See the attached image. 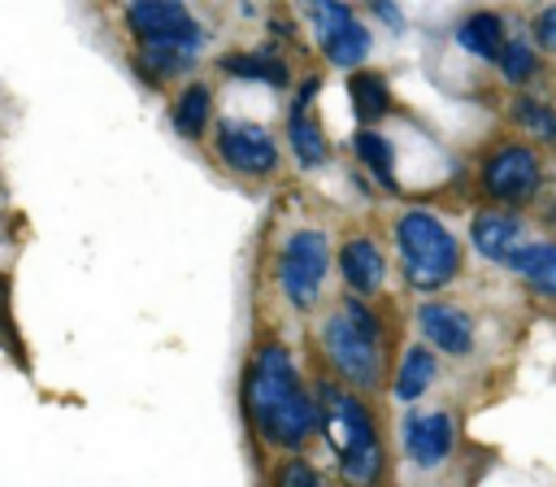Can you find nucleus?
I'll return each instance as SVG.
<instances>
[{"instance_id": "b1692460", "label": "nucleus", "mask_w": 556, "mask_h": 487, "mask_svg": "<svg viewBox=\"0 0 556 487\" xmlns=\"http://www.w3.org/2000/svg\"><path fill=\"white\" fill-rule=\"evenodd\" d=\"M495 70L504 74V83H526V78H534V70H539V57H534V48H530V43H521V39H508V48L500 52Z\"/></svg>"}, {"instance_id": "4be33fe9", "label": "nucleus", "mask_w": 556, "mask_h": 487, "mask_svg": "<svg viewBox=\"0 0 556 487\" xmlns=\"http://www.w3.org/2000/svg\"><path fill=\"white\" fill-rule=\"evenodd\" d=\"M135 65H139V70H143L152 83H165V78H174V74H187V70L195 65V57L174 52V48H139Z\"/></svg>"}, {"instance_id": "f03ea898", "label": "nucleus", "mask_w": 556, "mask_h": 487, "mask_svg": "<svg viewBox=\"0 0 556 487\" xmlns=\"http://www.w3.org/2000/svg\"><path fill=\"white\" fill-rule=\"evenodd\" d=\"M317 417H321L326 444L334 448L343 483L348 487H378L382 470H387V457H382V439H378V426H374L369 409L352 391H343L334 383H321L317 387Z\"/></svg>"}, {"instance_id": "412c9836", "label": "nucleus", "mask_w": 556, "mask_h": 487, "mask_svg": "<svg viewBox=\"0 0 556 487\" xmlns=\"http://www.w3.org/2000/svg\"><path fill=\"white\" fill-rule=\"evenodd\" d=\"M352 148H356V157L365 161V170L387 187V191H395V152H391V143H387V135H378V130H369V126H361L356 130V139H352Z\"/></svg>"}, {"instance_id": "20e7f679", "label": "nucleus", "mask_w": 556, "mask_h": 487, "mask_svg": "<svg viewBox=\"0 0 556 487\" xmlns=\"http://www.w3.org/2000/svg\"><path fill=\"white\" fill-rule=\"evenodd\" d=\"M395 248H400V274L417 291H439L460 270L456 235L426 209H408L395 217Z\"/></svg>"}, {"instance_id": "9b49d317", "label": "nucleus", "mask_w": 556, "mask_h": 487, "mask_svg": "<svg viewBox=\"0 0 556 487\" xmlns=\"http://www.w3.org/2000/svg\"><path fill=\"white\" fill-rule=\"evenodd\" d=\"M417 326L426 335V344H434L439 352L447 357H465L473 348V317L460 309V304H447V300H426L417 309Z\"/></svg>"}, {"instance_id": "7ed1b4c3", "label": "nucleus", "mask_w": 556, "mask_h": 487, "mask_svg": "<svg viewBox=\"0 0 556 487\" xmlns=\"http://www.w3.org/2000/svg\"><path fill=\"white\" fill-rule=\"evenodd\" d=\"M321 348H326L330 365L339 370V378L352 387L374 391L387 374V335H382L374 309H365V300H343L321 322Z\"/></svg>"}, {"instance_id": "a211bd4d", "label": "nucleus", "mask_w": 556, "mask_h": 487, "mask_svg": "<svg viewBox=\"0 0 556 487\" xmlns=\"http://www.w3.org/2000/svg\"><path fill=\"white\" fill-rule=\"evenodd\" d=\"M369 30L352 17V22H343L339 30H330V35H321V52H326V61L330 65H343V70H352V65H361L365 57H369Z\"/></svg>"}, {"instance_id": "1a4fd4ad", "label": "nucleus", "mask_w": 556, "mask_h": 487, "mask_svg": "<svg viewBox=\"0 0 556 487\" xmlns=\"http://www.w3.org/2000/svg\"><path fill=\"white\" fill-rule=\"evenodd\" d=\"M400 439H404V457H408L417 470L443 465V461L452 457V448H456L452 417L439 413V409H417V413H408Z\"/></svg>"}, {"instance_id": "f8f14e48", "label": "nucleus", "mask_w": 556, "mask_h": 487, "mask_svg": "<svg viewBox=\"0 0 556 487\" xmlns=\"http://www.w3.org/2000/svg\"><path fill=\"white\" fill-rule=\"evenodd\" d=\"M313 91H317V78H304V87H300V96H295V104H291V113H287V139H291V152H295V161L308 165V170L326 165V157H330L326 135H321L317 117L308 113Z\"/></svg>"}, {"instance_id": "5701e85b", "label": "nucleus", "mask_w": 556, "mask_h": 487, "mask_svg": "<svg viewBox=\"0 0 556 487\" xmlns=\"http://www.w3.org/2000/svg\"><path fill=\"white\" fill-rule=\"evenodd\" d=\"M513 117H517L521 130L539 135L543 143H556V109H552V104H543V100H534V96H517Z\"/></svg>"}, {"instance_id": "9d476101", "label": "nucleus", "mask_w": 556, "mask_h": 487, "mask_svg": "<svg viewBox=\"0 0 556 487\" xmlns=\"http://www.w3.org/2000/svg\"><path fill=\"white\" fill-rule=\"evenodd\" d=\"M469 244H473L478 257H486V261H495V265L508 270V261L521 248H530L534 239L526 235V222L513 209H482L473 217V226H469Z\"/></svg>"}, {"instance_id": "f3484780", "label": "nucleus", "mask_w": 556, "mask_h": 487, "mask_svg": "<svg viewBox=\"0 0 556 487\" xmlns=\"http://www.w3.org/2000/svg\"><path fill=\"white\" fill-rule=\"evenodd\" d=\"M348 96H352V109H356V117L374 130V122L378 117H387L391 113V87H387V78L382 74H374V70H356L352 78H348Z\"/></svg>"}, {"instance_id": "bb28decb", "label": "nucleus", "mask_w": 556, "mask_h": 487, "mask_svg": "<svg viewBox=\"0 0 556 487\" xmlns=\"http://www.w3.org/2000/svg\"><path fill=\"white\" fill-rule=\"evenodd\" d=\"M534 39H539V48H547V52H556V4H547V9H539L534 13Z\"/></svg>"}, {"instance_id": "6e6552de", "label": "nucleus", "mask_w": 556, "mask_h": 487, "mask_svg": "<svg viewBox=\"0 0 556 487\" xmlns=\"http://www.w3.org/2000/svg\"><path fill=\"white\" fill-rule=\"evenodd\" d=\"M217 157H222L230 170L252 174V178L278 170V143H274V135H269L265 126H256V122H235V117L217 122Z\"/></svg>"}, {"instance_id": "2eb2a0df", "label": "nucleus", "mask_w": 556, "mask_h": 487, "mask_svg": "<svg viewBox=\"0 0 556 487\" xmlns=\"http://www.w3.org/2000/svg\"><path fill=\"white\" fill-rule=\"evenodd\" d=\"M434 378H439L434 352H430L426 344H413V348L400 357V370H395V378H391V396H395V400H417Z\"/></svg>"}, {"instance_id": "c85d7f7f", "label": "nucleus", "mask_w": 556, "mask_h": 487, "mask_svg": "<svg viewBox=\"0 0 556 487\" xmlns=\"http://www.w3.org/2000/svg\"><path fill=\"white\" fill-rule=\"evenodd\" d=\"M374 13H378V17H382V22H391V26H395V30H400V26H404V13H400V9H395V4H374Z\"/></svg>"}, {"instance_id": "423d86ee", "label": "nucleus", "mask_w": 556, "mask_h": 487, "mask_svg": "<svg viewBox=\"0 0 556 487\" xmlns=\"http://www.w3.org/2000/svg\"><path fill=\"white\" fill-rule=\"evenodd\" d=\"M330 274V244L321 230H291L278 252V287L295 309H313Z\"/></svg>"}, {"instance_id": "f257e3e1", "label": "nucleus", "mask_w": 556, "mask_h": 487, "mask_svg": "<svg viewBox=\"0 0 556 487\" xmlns=\"http://www.w3.org/2000/svg\"><path fill=\"white\" fill-rule=\"evenodd\" d=\"M243 404L256 435L274 448H304L313 430H321L317 396L304 391L300 370L282 344H261L248 361Z\"/></svg>"}, {"instance_id": "6ab92c4d", "label": "nucleus", "mask_w": 556, "mask_h": 487, "mask_svg": "<svg viewBox=\"0 0 556 487\" xmlns=\"http://www.w3.org/2000/svg\"><path fill=\"white\" fill-rule=\"evenodd\" d=\"M222 74H230V78H261L269 87H282L291 78V70L278 57H269V52H230V57H222Z\"/></svg>"}, {"instance_id": "0eeeda50", "label": "nucleus", "mask_w": 556, "mask_h": 487, "mask_svg": "<svg viewBox=\"0 0 556 487\" xmlns=\"http://www.w3.org/2000/svg\"><path fill=\"white\" fill-rule=\"evenodd\" d=\"M543 187V165L526 143H500L482 161V191L495 204H526Z\"/></svg>"}, {"instance_id": "ddd939ff", "label": "nucleus", "mask_w": 556, "mask_h": 487, "mask_svg": "<svg viewBox=\"0 0 556 487\" xmlns=\"http://www.w3.org/2000/svg\"><path fill=\"white\" fill-rule=\"evenodd\" d=\"M339 274L356 296H374L382 287V278H387V261H382V252H378V244L369 235H352L339 248Z\"/></svg>"}, {"instance_id": "cd10ccee", "label": "nucleus", "mask_w": 556, "mask_h": 487, "mask_svg": "<svg viewBox=\"0 0 556 487\" xmlns=\"http://www.w3.org/2000/svg\"><path fill=\"white\" fill-rule=\"evenodd\" d=\"M4 309H9V278L0 274V335H4V339H9V348L17 352V339H13V330H9V313H4Z\"/></svg>"}, {"instance_id": "aec40b11", "label": "nucleus", "mask_w": 556, "mask_h": 487, "mask_svg": "<svg viewBox=\"0 0 556 487\" xmlns=\"http://www.w3.org/2000/svg\"><path fill=\"white\" fill-rule=\"evenodd\" d=\"M208 109H213V96H208V87H204V83L182 87V91H178V100H174V126H178V135L200 139V135H204V126H208Z\"/></svg>"}, {"instance_id": "393cba45", "label": "nucleus", "mask_w": 556, "mask_h": 487, "mask_svg": "<svg viewBox=\"0 0 556 487\" xmlns=\"http://www.w3.org/2000/svg\"><path fill=\"white\" fill-rule=\"evenodd\" d=\"M274 487H330V478L317 465H308L304 457H291L274 470Z\"/></svg>"}, {"instance_id": "39448f33", "label": "nucleus", "mask_w": 556, "mask_h": 487, "mask_svg": "<svg viewBox=\"0 0 556 487\" xmlns=\"http://www.w3.org/2000/svg\"><path fill=\"white\" fill-rule=\"evenodd\" d=\"M126 22H130V35L139 39V48H174V52L195 57L204 48V39H208V30L178 0L126 4Z\"/></svg>"}, {"instance_id": "4468645a", "label": "nucleus", "mask_w": 556, "mask_h": 487, "mask_svg": "<svg viewBox=\"0 0 556 487\" xmlns=\"http://www.w3.org/2000/svg\"><path fill=\"white\" fill-rule=\"evenodd\" d=\"M508 270H513L526 287H534V291H543V296H556V244H552V239H534L530 248H521V252L508 261Z\"/></svg>"}, {"instance_id": "a878e982", "label": "nucleus", "mask_w": 556, "mask_h": 487, "mask_svg": "<svg viewBox=\"0 0 556 487\" xmlns=\"http://www.w3.org/2000/svg\"><path fill=\"white\" fill-rule=\"evenodd\" d=\"M304 13L317 22V30H321V35H330V30H339L343 22H352V17H356V13H352V4H339V0H334V4H304Z\"/></svg>"}, {"instance_id": "dca6fc26", "label": "nucleus", "mask_w": 556, "mask_h": 487, "mask_svg": "<svg viewBox=\"0 0 556 487\" xmlns=\"http://www.w3.org/2000/svg\"><path fill=\"white\" fill-rule=\"evenodd\" d=\"M456 43L469 52V57H482V61H500V52L508 48L504 39V22L495 13H469L456 30Z\"/></svg>"}]
</instances>
